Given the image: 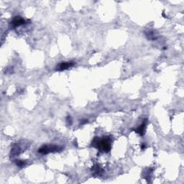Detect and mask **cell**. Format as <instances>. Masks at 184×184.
Masks as SVG:
<instances>
[{
	"label": "cell",
	"instance_id": "6da1fadb",
	"mask_svg": "<svg viewBox=\"0 0 184 184\" xmlns=\"http://www.w3.org/2000/svg\"><path fill=\"white\" fill-rule=\"evenodd\" d=\"M93 143H96V144H93V145H96V147H99V148L101 149L104 152H109L110 150V143L111 141L109 137L107 138H104L102 139H99L96 141V139H95L94 141L93 142Z\"/></svg>",
	"mask_w": 184,
	"mask_h": 184
},
{
	"label": "cell",
	"instance_id": "7a4b0ae2",
	"mask_svg": "<svg viewBox=\"0 0 184 184\" xmlns=\"http://www.w3.org/2000/svg\"><path fill=\"white\" fill-rule=\"evenodd\" d=\"M61 147L56 145H44L39 149L38 152L42 154H47L49 153H53L57 152L61 150Z\"/></svg>",
	"mask_w": 184,
	"mask_h": 184
},
{
	"label": "cell",
	"instance_id": "3957f363",
	"mask_svg": "<svg viewBox=\"0 0 184 184\" xmlns=\"http://www.w3.org/2000/svg\"><path fill=\"white\" fill-rule=\"evenodd\" d=\"M74 65V63H73V62H63V63H61L57 66L56 69L58 71H63V70H66L72 67Z\"/></svg>",
	"mask_w": 184,
	"mask_h": 184
},
{
	"label": "cell",
	"instance_id": "277c9868",
	"mask_svg": "<svg viewBox=\"0 0 184 184\" xmlns=\"http://www.w3.org/2000/svg\"><path fill=\"white\" fill-rule=\"evenodd\" d=\"M12 25L13 26L17 27V26H20V25H24L25 23V21L23 20V19L20 18V17H16V18H15L13 20V21L12 22Z\"/></svg>",
	"mask_w": 184,
	"mask_h": 184
},
{
	"label": "cell",
	"instance_id": "5b68a950",
	"mask_svg": "<svg viewBox=\"0 0 184 184\" xmlns=\"http://www.w3.org/2000/svg\"><path fill=\"white\" fill-rule=\"evenodd\" d=\"M145 126H146V123L144 122L142 123V125H140V126L139 127L137 128V130L136 131L138 133V134H139L140 135H142V134H144V132H145Z\"/></svg>",
	"mask_w": 184,
	"mask_h": 184
}]
</instances>
